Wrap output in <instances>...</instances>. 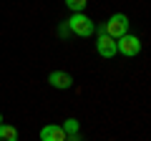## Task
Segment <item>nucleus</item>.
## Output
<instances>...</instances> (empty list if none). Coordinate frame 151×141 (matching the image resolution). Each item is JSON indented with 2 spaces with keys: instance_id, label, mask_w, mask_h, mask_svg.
<instances>
[{
  "instance_id": "9d476101",
  "label": "nucleus",
  "mask_w": 151,
  "mask_h": 141,
  "mask_svg": "<svg viewBox=\"0 0 151 141\" xmlns=\"http://www.w3.org/2000/svg\"><path fill=\"white\" fill-rule=\"evenodd\" d=\"M58 35H60V40H65L70 35V30H68V25H65V23H60L58 25Z\"/></svg>"
},
{
  "instance_id": "f257e3e1",
  "label": "nucleus",
  "mask_w": 151,
  "mask_h": 141,
  "mask_svg": "<svg viewBox=\"0 0 151 141\" xmlns=\"http://www.w3.org/2000/svg\"><path fill=\"white\" fill-rule=\"evenodd\" d=\"M68 30L76 33V35H81V38H91L93 33H96V25H93V20L88 15H83V13H73V15L68 18Z\"/></svg>"
},
{
  "instance_id": "6e6552de",
  "label": "nucleus",
  "mask_w": 151,
  "mask_h": 141,
  "mask_svg": "<svg viewBox=\"0 0 151 141\" xmlns=\"http://www.w3.org/2000/svg\"><path fill=\"white\" fill-rule=\"evenodd\" d=\"M60 129L65 131V136H70V134H78V129H81V124H78L76 119H65V124L60 126Z\"/></svg>"
},
{
  "instance_id": "39448f33",
  "label": "nucleus",
  "mask_w": 151,
  "mask_h": 141,
  "mask_svg": "<svg viewBox=\"0 0 151 141\" xmlns=\"http://www.w3.org/2000/svg\"><path fill=\"white\" fill-rule=\"evenodd\" d=\"M48 83L53 88H58V91H65V88L73 86V76L65 73V70H50L48 73Z\"/></svg>"
},
{
  "instance_id": "f8f14e48",
  "label": "nucleus",
  "mask_w": 151,
  "mask_h": 141,
  "mask_svg": "<svg viewBox=\"0 0 151 141\" xmlns=\"http://www.w3.org/2000/svg\"><path fill=\"white\" fill-rule=\"evenodd\" d=\"M0 124H3V114H0Z\"/></svg>"
},
{
  "instance_id": "1a4fd4ad",
  "label": "nucleus",
  "mask_w": 151,
  "mask_h": 141,
  "mask_svg": "<svg viewBox=\"0 0 151 141\" xmlns=\"http://www.w3.org/2000/svg\"><path fill=\"white\" fill-rule=\"evenodd\" d=\"M65 5H68L73 13H83L86 5H88V0H65Z\"/></svg>"
},
{
  "instance_id": "0eeeda50",
  "label": "nucleus",
  "mask_w": 151,
  "mask_h": 141,
  "mask_svg": "<svg viewBox=\"0 0 151 141\" xmlns=\"http://www.w3.org/2000/svg\"><path fill=\"white\" fill-rule=\"evenodd\" d=\"M0 141H18V129L10 124H0Z\"/></svg>"
},
{
  "instance_id": "f03ea898",
  "label": "nucleus",
  "mask_w": 151,
  "mask_h": 141,
  "mask_svg": "<svg viewBox=\"0 0 151 141\" xmlns=\"http://www.w3.org/2000/svg\"><path fill=\"white\" fill-rule=\"evenodd\" d=\"M129 25H131L129 18H126L124 13H116V15H111L106 23H103V33H106L108 38L119 40L121 35H126V33H129Z\"/></svg>"
},
{
  "instance_id": "20e7f679",
  "label": "nucleus",
  "mask_w": 151,
  "mask_h": 141,
  "mask_svg": "<svg viewBox=\"0 0 151 141\" xmlns=\"http://www.w3.org/2000/svg\"><path fill=\"white\" fill-rule=\"evenodd\" d=\"M96 53L101 55V58H113V55H116V40L108 38L106 33H98V38H96Z\"/></svg>"
},
{
  "instance_id": "9b49d317",
  "label": "nucleus",
  "mask_w": 151,
  "mask_h": 141,
  "mask_svg": "<svg viewBox=\"0 0 151 141\" xmlns=\"http://www.w3.org/2000/svg\"><path fill=\"white\" fill-rule=\"evenodd\" d=\"M65 141H81V136H78V134H70V136H65Z\"/></svg>"
},
{
  "instance_id": "423d86ee",
  "label": "nucleus",
  "mask_w": 151,
  "mask_h": 141,
  "mask_svg": "<svg viewBox=\"0 0 151 141\" xmlns=\"http://www.w3.org/2000/svg\"><path fill=\"white\" fill-rule=\"evenodd\" d=\"M40 141H65V131L55 124H48L40 129Z\"/></svg>"
},
{
  "instance_id": "7ed1b4c3",
  "label": "nucleus",
  "mask_w": 151,
  "mask_h": 141,
  "mask_svg": "<svg viewBox=\"0 0 151 141\" xmlns=\"http://www.w3.org/2000/svg\"><path fill=\"white\" fill-rule=\"evenodd\" d=\"M116 53L126 55V58H134V55L141 53V40L136 35H131V33H126V35H121L116 40Z\"/></svg>"
}]
</instances>
